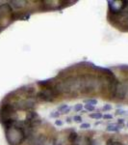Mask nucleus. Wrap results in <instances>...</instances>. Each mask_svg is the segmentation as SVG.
I'll use <instances>...</instances> for the list:
<instances>
[{"mask_svg": "<svg viewBox=\"0 0 128 145\" xmlns=\"http://www.w3.org/2000/svg\"><path fill=\"white\" fill-rule=\"evenodd\" d=\"M6 136L7 140L11 145H18L25 139L26 133L24 130L13 126L9 129H6Z\"/></svg>", "mask_w": 128, "mask_h": 145, "instance_id": "obj_1", "label": "nucleus"}, {"mask_svg": "<svg viewBox=\"0 0 128 145\" xmlns=\"http://www.w3.org/2000/svg\"><path fill=\"white\" fill-rule=\"evenodd\" d=\"M55 97H56V96H55L54 92H53L52 89L42 90V91H40V92L38 93V95H37V98L43 102H52Z\"/></svg>", "mask_w": 128, "mask_h": 145, "instance_id": "obj_2", "label": "nucleus"}, {"mask_svg": "<svg viewBox=\"0 0 128 145\" xmlns=\"http://www.w3.org/2000/svg\"><path fill=\"white\" fill-rule=\"evenodd\" d=\"M128 91V83L126 82H123V83H118L117 87H116V97L119 100H123L126 96V93Z\"/></svg>", "mask_w": 128, "mask_h": 145, "instance_id": "obj_3", "label": "nucleus"}, {"mask_svg": "<svg viewBox=\"0 0 128 145\" xmlns=\"http://www.w3.org/2000/svg\"><path fill=\"white\" fill-rule=\"evenodd\" d=\"M122 127L123 126L113 124V125H109V126L107 127V128H106V131H107V132H118L119 130H121Z\"/></svg>", "mask_w": 128, "mask_h": 145, "instance_id": "obj_4", "label": "nucleus"}, {"mask_svg": "<svg viewBox=\"0 0 128 145\" xmlns=\"http://www.w3.org/2000/svg\"><path fill=\"white\" fill-rule=\"evenodd\" d=\"M25 1H11V6L14 9H20L24 6Z\"/></svg>", "mask_w": 128, "mask_h": 145, "instance_id": "obj_5", "label": "nucleus"}, {"mask_svg": "<svg viewBox=\"0 0 128 145\" xmlns=\"http://www.w3.org/2000/svg\"><path fill=\"white\" fill-rule=\"evenodd\" d=\"M77 138H78V134H77V133H76L75 132H70V133H69V135H68V140H69L70 142H72V143Z\"/></svg>", "mask_w": 128, "mask_h": 145, "instance_id": "obj_6", "label": "nucleus"}, {"mask_svg": "<svg viewBox=\"0 0 128 145\" xmlns=\"http://www.w3.org/2000/svg\"><path fill=\"white\" fill-rule=\"evenodd\" d=\"M90 117L93 118V119H101L103 117V115L100 113V112H94V113L90 114Z\"/></svg>", "mask_w": 128, "mask_h": 145, "instance_id": "obj_7", "label": "nucleus"}, {"mask_svg": "<svg viewBox=\"0 0 128 145\" xmlns=\"http://www.w3.org/2000/svg\"><path fill=\"white\" fill-rule=\"evenodd\" d=\"M86 104H89V105H91V106H96L97 105V101L94 100V99H90V100H86L85 101Z\"/></svg>", "mask_w": 128, "mask_h": 145, "instance_id": "obj_8", "label": "nucleus"}, {"mask_svg": "<svg viewBox=\"0 0 128 145\" xmlns=\"http://www.w3.org/2000/svg\"><path fill=\"white\" fill-rule=\"evenodd\" d=\"M85 109L87 110V111H93V110L95 109V107H93V106H91V105L86 104V105H85Z\"/></svg>", "mask_w": 128, "mask_h": 145, "instance_id": "obj_9", "label": "nucleus"}, {"mask_svg": "<svg viewBox=\"0 0 128 145\" xmlns=\"http://www.w3.org/2000/svg\"><path fill=\"white\" fill-rule=\"evenodd\" d=\"M106 145H121V143L118 142V141H114L113 139H109V140L107 141Z\"/></svg>", "mask_w": 128, "mask_h": 145, "instance_id": "obj_10", "label": "nucleus"}, {"mask_svg": "<svg viewBox=\"0 0 128 145\" xmlns=\"http://www.w3.org/2000/svg\"><path fill=\"white\" fill-rule=\"evenodd\" d=\"M87 144L88 145H96V140L92 138V137H89L87 139Z\"/></svg>", "mask_w": 128, "mask_h": 145, "instance_id": "obj_11", "label": "nucleus"}, {"mask_svg": "<svg viewBox=\"0 0 128 145\" xmlns=\"http://www.w3.org/2000/svg\"><path fill=\"white\" fill-rule=\"evenodd\" d=\"M60 115H61V113H60L59 111H54V112H51V113H50V117H51V118H59Z\"/></svg>", "mask_w": 128, "mask_h": 145, "instance_id": "obj_12", "label": "nucleus"}, {"mask_svg": "<svg viewBox=\"0 0 128 145\" xmlns=\"http://www.w3.org/2000/svg\"><path fill=\"white\" fill-rule=\"evenodd\" d=\"M80 128L83 129V130H87V129H90V128H91V125H90L89 123H82Z\"/></svg>", "mask_w": 128, "mask_h": 145, "instance_id": "obj_13", "label": "nucleus"}, {"mask_svg": "<svg viewBox=\"0 0 128 145\" xmlns=\"http://www.w3.org/2000/svg\"><path fill=\"white\" fill-rule=\"evenodd\" d=\"M67 108H68V106L67 105H62V106H60V107H58V111H65Z\"/></svg>", "mask_w": 128, "mask_h": 145, "instance_id": "obj_14", "label": "nucleus"}, {"mask_svg": "<svg viewBox=\"0 0 128 145\" xmlns=\"http://www.w3.org/2000/svg\"><path fill=\"white\" fill-rule=\"evenodd\" d=\"M73 120H74L75 122H77V123H82V117L79 116V115H75V116L73 117Z\"/></svg>", "mask_w": 128, "mask_h": 145, "instance_id": "obj_15", "label": "nucleus"}, {"mask_svg": "<svg viewBox=\"0 0 128 145\" xmlns=\"http://www.w3.org/2000/svg\"><path fill=\"white\" fill-rule=\"evenodd\" d=\"M82 108H83V105L82 104H78V105H76L74 107V110L75 111H80V110H82Z\"/></svg>", "mask_w": 128, "mask_h": 145, "instance_id": "obj_16", "label": "nucleus"}, {"mask_svg": "<svg viewBox=\"0 0 128 145\" xmlns=\"http://www.w3.org/2000/svg\"><path fill=\"white\" fill-rule=\"evenodd\" d=\"M111 109H112L111 105H105L103 107V110H105V111H108V110H111Z\"/></svg>", "mask_w": 128, "mask_h": 145, "instance_id": "obj_17", "label": "nucleus"}, {"mask_svg": "<svg viewBox=\"0 0 128 145\" xmlns=\"http://www.w3.org/2000/svg\"><path fill=\"white\" fill-rule=\"evenodd\" d=\"M63 124H64V122L62 120H56L55 121V125L56 126H63Z\"/></svg>", "mask_w": 128, "mask_h": 145, "instance_id": "obj_18", "label": "nucleus"}, {"mask_svg": "<svg viewBox=\"0 0 128 145\" xmlns=\"http://www.w3.org/2000/svg\"><path fill=\"white\" fill-rule=\"evenodd\" d=\"M103 118H104V119L109 120V119H112V118H113V116H112L111 114H105V115H103Z\"/></svg>", "mask_w": 128, "mask_h": 145, "instance_id": "obj_19", "label": "nucleus"}, {"mask_svg": "<svg viewBox=\"0 0 128 145\" xmlns=\"http://www.w3.org/2000/svg\"><path fill=\"white\" fill-rule=\"evenodd\" d=\"M126 112L125 110H123V109H116V114H124Z\"/></svg>", "mask_w": 128, "mask_h": 145, "instance_id": "obj_20", "label": "nucleus"}, {"mask_svg": "<svg viewBox=\"0 0 128 145\" xmlns=\"http://www.w3.org/2000/svg\"><path fill=\"white\" fill-rule=\"evenodd\" d=\"M123 123H124V119H122V118H120V119L117 120V124H119L120 126H123Z\"/></svg>", "mask_w": 128, "mask_h": 145, "instance_id": "obj_21", "label": "nucleus"}, {"mask_svg": "<svg viewBox=\"0 0 128 145\" xmlns=\"http://www.w3.org/2000/svg\"><path fill=\"white\" fill-rule=\"evenodd\" d=\"M66 121H67V123H68V124H70V123L72 122V119H71L70 117H67V119H66Z\"/></svg>", "mask_w": 128, "mask_h": 145, "instance_id": "obj_22", "label": "nucleus"}, {"mask_svg": "<svg viewBox=\"0 0 128 145\" xmlns=\"http://www.w3.org/2000/svg\"><path fill=\"white\" fill-rule=\"evenodd\" d=\"M69 110H70V108H69V107H68V108H67V109H66V110H65V111H63V112H62V113H64V114H67V113H68V112H69Z\"/></svg>", "mask_w": 128, "mask_h": 145, "instance_id": "obj_23", "label": "nucleus"}, {"mask_svg": "<svg viewBox=\"0 0 128 145\" xmlns=\"http://www.w3.org/2000/svg\"><path fill=\"white\" fill-rule=\"evenodd\" d=\"M127 127H128V123H127Z\"/></svg>", "mask_w": 128, "mask_h": 145, "instance_id": "obj_24", "label": "nucleus"}]
</instances>
